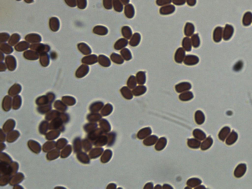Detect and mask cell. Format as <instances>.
<instances>
[{"label": "cell", "instance_id": "d6a6232c", "mask_svg": "<svg viewBox=\"0 0 252 189\" xmlns=\"http://www.w3.org/2000/svg\"><path fill=\"white\" fill-rule=\"evenodd\" d=\"M66 3L70 6H76V0H65Z\"/></svg>", "mask_w": 252, "mask_h": 189}, {"label": "cell", "instance_id": "e0dca14e", "mask_svg": "<svg viewBox=\"0 0 252 189\" xmlns=\"http://www.w3.org/2000/svg\"><path fill=\"white\" fill-rule=\"evenodd\" d=\"M120 55L122 56L125 61H129L133 58L132 53L129 49L125 48L120 51Z\"/></svg>", "mask_w": 252, "mask_h": 189}, {"label": "cell", "instance_id": "8fae6325", "mask_svg": "<svg viewBox=\"0 0 252 189\" xmlns=\"http://www.w3.org/2000/svg\"><path fill=\"white\" fill-rule=\"evenodd\" d=\"M121 34L123 37L127 40H130L133 35L132 29L128 26L122 27L121 28Z\"/></svg>", "mask_w": 252, "mask_h": 189}, {"label": "cell", "instance_id": "1f68e13d", "mask_svg": "<svg viewBox=\"0 0 252 189\" xmlns=\"http://www.w3.org/2000/svg\"><path fill=\"white\" fill-rule=\"evenodd\" d=\"M191 141L192 144L191 146H190V147L195 148H198L200 147V142L195 140V139H192Z\"/></svg>", "mask_w": 252, "mask_h": 189}, {"label": "cell", "instance_id": "277c9868", "mask_svg": "<svg viewBox=\"0 0 252 189\" xmlns=\"http://www.w3.org/2000/svg\"><path fill=\"white\" fill-rule=\"evenodd\" d=\"M192 88V85L189 82H181L175 86V90L178 93H183L189 91Z\"/></svg>", "mask_w": 252, "mask_h": 189}, {"label": "cell", "instance_id": "836d02e7", "mask_svg": "<svg viewBox=\"0 0 252 189\" xmlns=\"http://www.w3.org/2000/svg\"><path fill=\"white\" fill-rule=\"evenodd\" d=\"M188 5L190 6H194L196 3V0H186Z\"/></svg>", "mask_w": 252, "mask_h": 189}, {"label": "cell", "instance_id": "7c38bea8", "mask_svg": "<svg viewBox=\"0 0 252 189\" xmlns=\"http://www.w3.org/2000/svg\"><path fill=\"white\" fill-rule=\"evenodd\" d=\"M135 77L138 84H139V85H143L145 83L146 76L145 72L144 71H139L138 72H137Z\"/></svg>", "mask_w": 252, "mask_h": 189}, {"label": "cell", "instance_id": "7402d4cb", "mask_svg": "<svg viewBox=\"0 0 252 189\" xmlns=\"http://www.w3.org/2000/svg\"><path fill=\"white\" fill-rule=\"evenodd\" d=\"M194 96L192 93L190 91H186V92L182 93L179 96V98L182 101H187L192 99Z\"/></svg>", "mask_w": 252, "mask_h": 189}, {"label": "cell", "instance_id": "5bb4252c", "mask_svg": "<svg viewBox=\"0 0 252 189\" xmlns=\"http://www.w3.org/2000/svg\"><path fill=\"white\" fill-rule=\"evenodd\" d=\"M99 64L104 67H109L111 65V61L105 55H99L98 58Z\"/></svg>", "mask_w": 252, "mask_h": 189}, {"label": "cell", "instance_id": "52a82bcc", "mask_svg": "<svg viewBox=\"0 0 252 189\" xmlns=\"http://www.w3.org/2000/svg\"><path fill=\"white\" fill-rule=\"evenodd\" d=\"M142 39L141 34L138 33H135L133 34L129 41V44L132 47L138 46L140 44Z\"/></svg>", "mask_w": 252, "mask_h": 189}, {"label": "cell", "instance_id": "f1b7e54d", "mask_svg": "<svg viewBox=\"0 0 252 189\" xmlns=\"http://www.w3.org/2000/svg\"><path fill=\"white\" fill-rule=\"evenodd\" d=\"M173 0H156V3L159 6H163L169 5L172 3Z\"/></svg>", "mask_w": 252, "mask_h": 189}, {"label": "cell", "instance_id": "ba28073f", "mask_svg": "<svg viewBox=\"0 0 252 189\" xmlns=\"http://www.w3.org/2000/svg\"><path fill=\"white\" fill-rule=\"evenodd\" d=\"M195 31V27L193 24L190 22H187L184 27V33L185 36L188 37L192 36L194 35Z\"/></svg>", "mask_w": 252, "mask_h": 189}, {"label": "cell", "instance_id": "e575fe53", "mask_svg": "<svg viewBox=\"0 0 252 189\" xmlns=\"http://www.w3.org/2000/svg\"><path fill=\"white\" fill-rule=\"evenodd\" d=\"M122 2L124 5H127L128 4H129L130 0H120Z\"/></svg>", "mask_w": 252, "mask_h": 189}, {"label": "cell", "instance_id": "d4e9b609", "mask_svg": "<svg viewBox=\"0 0 252 189\" xmlns=\"http://www.w3.org/2000/svg\"><path fill=\"white\" fill-rule=\"evenodd\" d=\"M213 143V140L210 137H209L206 138L205 141L203 142L201 145V149L203 150H205L211 147Z\"/></svg>", "mask_w": 252, "mask_h": 189}, {"label": "cell", "instance_id": "d590c367", "mask_svg": "<svg viewBox=\"0 0 252 189\" xmlns=\"http://www.w3.org/2000/svg\"><path fill=\"white\" fill-rule=\"evenodd\" d=\"M25 1L26 2L28 3H32L33 2V0H25Z\"/></svg>", "mask_w": 252, "mask_h": 189}, {"label": "cell", "instance_id": "d6986e66", "mask_svg": "<svg viewBox=\"0 0 252 189\" xmlns=\"http://www.w3.org/2000/svg\"><path fill=\"white\" fill-rule=\"evenodd\" d=\"M94 33L101 36H105L108 32V29L106 27L103 26H98L95 28L93 30Z\"/></svg>", "mask_w": 252, "mask_h": 189}, {"label": "cell", "instance_id": "cb8c5ba5", "mask_svg": "<svg viewBox=\"0 0 252 189\" xmlns=\"http://www.w3.org/2000/svg\"><path fill=\"white\" fill-rule=\"evenodd\" d=\"M192 44L193 47L198 48L200 45V39L198 34H194L191 37Z\"/></svg>", "mask_w": 252, "mask_h": 189}, {"label": "cell", "instance_id": "9c48e42d", "mask_svg": "<svg viewBox=\"0 0 252 189\" xmlns=\"http://www.w3.org/2000/svg\"><path fill=\"white\" fill-rule=\"evenodd\" d=\"M246 164H239L236 168L235 169V176L237 178H240L244 175L245 173L246 172Z\"/></svg>", "mask_w": 252, "mask_h": 189}, {"label": "cell", "instance_id": "f546056e", "mask_svg": "<svg viewBox=\"0 0 252 189\" xmlns=\"http://www.w3.org/2000/svg\"><path fill=\"white\" fill-rule=\"evenodd\" d=\"M172 3L174 4V5L180 6L185 5L186 3V0H173Z\"/></svg>", "mask_w": 252, "mask_h": 189}, {"label": "cell", "instance_id": "8d00e7d4", "mask_svg": "<svg viewBox=\"0 0 252 189\" xmlns=\"http://www.w3.org/2000/svg\"><path fill=\"white\" fill-rule=\"evenodd\" d=\"M17 1H20V0H17Z\"/></svg>", "mask_w": 252, "mask_h": 189}, {"label": "cell", "instance_id": "5b68a950", "mask_svg": "<svg viewBox=\"0 0 252 189\" xmlns=\"http://www.w3.org/2000/svg\"><path fill=\"white\" fill-rule=\"evenodd\" d=\"M129 44V41H128V40H127L124 37L121 38L116 41L114 45V48L115 50H121L126 48Z\"/></svg>", "mask_w": 252, "mask_h": 189}, {"label": "cell", "instance_id": "6da1fadb", "mask_svg": "<svg viewBox=\"0 0 252 189\" xmlns=\"http://www.w3.org/2000/svg\"><path fill=\"white\" fill-rule=\"evenodd\" d=\"M186 56V51L183 47H179L177 49L174 54V61L178 64L182 63L184 62Z\"/></svg>", "mask_w": 252, "mask_h": 189}, {"label": "cell", "instance_id": "603a6c76", "mask_svg": "<svg viewBox=\"0 0 252 189\" xmlns=\"http://www.w3.org/2000/svg\"><path fill=\"white\" fill-rule=\"evenodd\" d=\"M137 79L136 77L134 76V75H131L130 76L129 78L128 79V81H127V85L128 87L130 89H134L137 86Z\"/></svg>", "mask_w": 252, "mask_h": 189}, {"label": "cell", "instance_id": "ac0fdd59", "mask_svg": "<svg viewBox=\"0 0 252 189\" xmlns=\"http://www.w3.org/2000/svg\"><path fill=\"white\" fill-rule=\"evenodd\" d=\"M231 132V129L228 127H225L222 129H221L219 134V139L222 141H225L226 138L229 136V133Z\"/></svg>", "mask_w": 252, "mask_h": 189}, {"label": "cell", "instance_id": "2e32d148", "mask_svg": "<svg viewBox=\"0 0 252 189\" xmlns=\"http://www.w3.org/2000/svg\"><path fill=\"white\" fill-rule=\"evenodd\" d=\"M147 88L145 86H143V85H140L139 86L135 87L133 89V94L135 96H139L144 94L146 92Z\"/></svg>", "mask_w": 252, "mask_h": 189}, {"label": "cell", "instance_id": "30bf717a", "mask_svg": "<svg viewBox=\"0 0 252 189\" xmlns=\"http://www.w3.org/2000/svg\"><path fill=\"white\" fill-rule=\"evenodd\" d=\"M182 46L185 51H187V52L191 51L192 45L191 40L190 37H186L183 39L182 41Z\"/></svg>", "mask_w": 252, "mask_h": 189}, {"label": "cell", "instance_id": "4316f807", "mask_svg": "<svg viewBox=\"0 0 252 189\" xmlns=\"http://www.w3.org/2000/svg\"><path fill=\"white\" fill-rule=\"evenodd\" d=\"M194 136L196 138L200 139V140H204L206 137L205 133L204 132L200 131V129H196L194 132Z\"/></svg>", "mask_w": 252, "mask_h": 189}, {"label": "cell", "instance_id": "4dcf8cb0", "mask_svg": "<svg viewBox=\"0 0 252 189\" xmlns=\"http://www.w3.org/2000/svg\"><path fill=\"white\" fill-rule=\"evenodd\" d=\"M77 4L80 9H85L86 6V0H77Z\"/></svg>", "mask_w": 252, "mask_h": 189}, {"label": "cell", "instance_id": "ffe728a7", "mask_svg": "<svg viewBox=\"0 0 252 189\" xmlns=\"http://www.w3.org/2000/svg\"><path fill=\"white\" fill-rule=\"evenodd\" d=\"M237 138H238L237 133L235 131H233L227 137L226 141L227 145H233L237 141Z\"/></svg>", "mask_w": 252, "mask_h": 189}, {"label": "cell", "instance_id": "83f0119b", "mask_svg": "<svg viewBox=\"0 0 252 189\" xmlns=\"http://www.w3.org/2000/svg\"><path fill=\"white\" fill-rule=\"evenodd\" d=\"M103 5L107 10H111L113 8V0H103Z\"/></svg>", "mask_w": 252, "mask_h": 189}, {"label": "cell", "instance_id": "4fadbf2b", "mask_svg": "<svg viewBox=\"0 0 252 189\" xmlns=\"http://www.w3.org/2000/svg\"><path fill=\"white\" fill-rule=\"evenodd\" d=\"M110 59L113 63L118 65H122L125 61L121 55L116 53H113L111 54Z\"/></svg>", "mask_w": 252, "mask_h": 189}, {"label": "cell", "instance_id": "8992f818", "mask_svg": "<svg viewBox=\"0 0 252 189\" xmlns=\"http://www.w3.org/2000/svg\"><path fill=\"white\" fill-rule=\"evenodd\" d=\"M124 14L128 19H132L135 15V9L134 6L131 4L126 5L124 8Z\"/></svg>", "mask_w": 252, "mask_h": 189}, {"label": "cell", "instance_id": "44dd1931", "mask_svg": "<svg viewBox=\"0 0 252 189\" xmlns=\"http://www.w3.org/2000/svg\"><path fill=\"white\" fill-rule=\"evenodd\" d=\"M113 8L117 13H121L124 10V5L120 0H113Z\"/></svg>", "mask_w": 252, "mask_h": 189}, {"label": "cell", "instance_id": "9a60e30c", "mask_svg": "<svg viewBox=\"0 0 252 189\" xmlns=\"http://www.w3.org/2000/svg\"><path fill=\"white\" fill-rule=\"evenodd\" d=\"M121 93L122 94V96L126 98V99H129L130 100L131 98H133V93L130 88L128 87H122L120 90Z\"/></svg>", "mask_w": 252, "mask_h": 189}, {"label": "cell", "instance_id": "7a4b0ae2", "mask_svg": "<svg viewBox=\"0 0 252 189\" xmlns=\"http://www.w3.org/2000/svg\"><path fill=\"white\" fill-rule=\"evenodd\" d=\"M175 10L176 9L173 5L169 4L168 5L161 6L159 10V12L162 15H170L175 12Z\"/></svg>", "mask_w": 252, "mask_h": 189}, {"label": "cell", "instance_id": "3957f363", "mask_svg": "<svg viewBox=\"0 0 252 189\" xmlns=\"http://www.w3.org/2000/svg\"><path fill=\"white\" fill-rule=\"evenodd\" d=\"M199 62V58L198 56L194 55H187L184 59V64L186 66H192L196 65Z\"/></svg>", "mask_w": 252, "mask_h": 189}, {"label": "cell", "instance_id": "484cf974", "mask_svg": "<svg viewBox=\"0 0 252 189\" xmlns=\"http://www.w3.org/2000/svg\"><path fill=\"white\" fill-rule=\"evenodd\" d=\"M196 123L199 124H201L204 123L205 119V117L204 116V113L200 111H198L196 113Z\"/></svg>", "mask_w": 252, "mask_h": 189}]
</instances>
